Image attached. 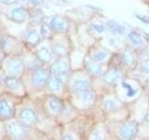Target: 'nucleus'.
<instances>
[{
	"label": "nucleus",
	"instance_id": "1",
	"mask_svg": "<svg viewBox=\"0 0 149 140\" xmlns=\"http://www.w3.org/2000/svg\"><path fill=\"white\" fill-rule=\"evenodd\" d=\"M138 132V124L136 121H130L121 127L119 134L124 139H132L136 136Z\"/></svg>",
	"mask_w": 149,
	"mask_h": 140
},
{
	"label": "nucleus",
	"instance_id": "2",
	"mask_svg": "<svg viewBox=\"0 0 149 140\" xmlns=\"http://www.w3.org/2000/svg\"><path fill=\"white\" fill-rule=\"evenodd\" d=\"M21 120L24 125H33L36 121V115L31 109H23L21 113Z\"/></svg>",
	"mask_w": 149,
	"mask_h": 140
},
{
	"label": "nucleus",
	"instance_id": "3",
	"mask_svg": "<svg viewBox=\"0 0 149 140\" xmlns=\"http://www.w3.org/2000/svg\"><path fill=\"white\" fill-rule=\"evenodd\" d=\"M50 26L55 31L63 32L67 29V22L63 17H55L51 20Z\"/></svg>",
	"mask_w": 149,
	"mask_h": 140
},
{
	"label": "nucleus",
	"instance_id": "4",
	"mask_svg": "<svg viewBox=\"0 0 149 140\" xmlns=\"http://www.w3.org/2000/svg\"><path fill=\"white\" fill-rule=\"evenodd\" d=\"M48 78V75L42 69H38L35 72L34 76H33V84L36 87H41L44 85L45 82Z\"/></svg>",
	"mask_w": 149,
	"mask_h": 140
},
{
	"label": "nucleus",
	"instance_id": "5",
	"mask_svg": "<svg viewBox=\"0 0 149 140\" xmlns=\"http://www.w3.org/2000/svg\"><path fill=\"white\" fill-rule=\"evenodd\" d=\"M107 28L111 33H113L115 35H123L126 31L125 27L122 24H119L118 22L115 21H109L107 22Z\"/></svg>",
	"mask_w": 149,
	"mask_h": 140
},
{
	"label": "nucleus",
	"instance_id": "6",
	"mask_svg": "<svg viewBox=\"0 0 149 140\" xmlns=\"http://www.w3.org/2000/svg\"><path fill=\"white\" fill-rule=\"evenodd\" d=\"M52 71L57 75H63L68 71V64L65 61H57L52 65Z\"/></svg>",
	"mask_w": 149,
	"mask_h": 140
},
{
	"label": "nucleus",
	"instance_id": "7",
	"mask_svg": "<svg viewBox=\"0 0 149 140\" xmlns=\"http://www.w3.org/2000/svg\"><path fill=\"white\" fill-rule=\"evenodd\" d=\"M88 88H90V81L87 79H77L73 83V89L77 92L88 90Z\"/></svg>",
	"mask_w": 149,
	"mask_h": 140
},
{
	"label": "nucleus",
	"instance_id": "8",
	"mask_svg": "<svg viewBox=\"0 0 149 140\" xmlns=\"http://www.w3.org/2000/svg\"><path fill=\"white\" fill-rule=\"evenodd\" d=\"M119 76H120V73H119L118 70L111 69V70H109V71L104 75V81L106 83L113 84V83H115L119 78Z\"/></svg>",
	"mask_w": 149,
	"mask_h": 140
},
{
	"label": "nucleus",
	"instance_id": "9",
	"mask_svg": "<svg viewBox=\"0 0 149 140\" xmlns=\"http://www.w3.org/2000/svg\"><path fill=\"white\" fill-rule=\"evenodd\" d=\"M12 108L11 106L8 105L7 101H0V116L4 117V118H8L11 116Z\"/></svg>",
	"mask_w": 149,
	"mask_h": 140
},
{
	"label": "nucleus",
	"instance_id": "10",
	"mask_svg": "<svg viewBox=\"0 0 149 140\" xmlns=\"http://www.w3.org/2000/svg\"><path fill=\"white\" fill-rule=\"evenodd\" d=\"M94 97H95L94 92H91V91L86 90V91H83V92H79V99H80V101H82L83 104L91 103V101H93Z\"/></svg>",
	"mask_w": 149,
	"mask_h": 140
},
{
	"label": "nucleus",
	"instance_id": "11",
	"mask_svg": "<svg viewBox=\"0 0 149 140\" xmlns=\"http://www.w3.org/2000/svg\"><path fill=\"white\" fill-rule=\"evenodd\" d=\"M62 85H63L62 79H61L58 76H54V77L49 78V87L50 90H52V91H60L61 88H62Z\"/></svg>",
	"mask_w": 149,
	"mask_h": 140
},
{
	"label": "nucleus",
	"instance_id": "12",
	"mask_svg": "<svg viewBox=\"0 0 149 140\" xmlns=\"http://www.w3.org/2000/svg\"><path fill=\"white\" fill-rule=\"evenodd\" d=\"M11 16L13 18L14 21H16L18 22H22L24 21V19L26 17V12L23 8H16L11 12Z\"/></svg>",
	"mask_w": 149,
	"mask_h": 140
},
{
	"label": "nucleus",
	"instance_id": "13",
	"mask_svg": "<svg viewBox=\"0 0 149 140\" xmlns=\"http://www.w3.org/2000/svg\"><path fill=\"white\" fill-rule=\"evenodd\" d=\"M128 38L130 41V43L133 44L134 46H141L143 44V39L142 37L140 36L138 33L132 31L128 34Z\"/></svg>",
	"mask_w": 149,
	"mask_h": 140
},
{
	"label": "nucleus",
	"instance_id": "14",
	"mask_svg": "<svg viewBox=\"0 0 149 140\" xmlns=\"http://www.w3.org/2000/svg\"><path fill=\"white\" fill-rule=\"evenodd\" d=\"M88 71L91 75H95V76H101L104 74V70L100 65L97 64V63H88Z\"/></svg>",
	"mask_w": 149,
	"mask_h": 140
},
{
	"label": "nucleus",
	"instance_id": "15",
	"mask_svg": "<svg viewBox=\"0 0 149 140\" xmlns=\"http://www.w3.org/2000/svg\"><path fill=\"white\" fill-rule=\"evenodd\" d=\"M62 107H63V105H62V103H61V101L56 99V98H51L49 101V108L53 113L58 114L59 112L62 110Z\"/></svg>",
	"mask_w": 149,
	"mask_h": 140
},
{
	"label": "nucleus",
	"instance_id": "16",
	"mask_svg": "<svg viewBox=\"0 0 149 140\" xmlns=\"http://www.w3.org/2000/svg\"><path fill=\"white\" fill-rule=\"evenodd\" d=\"M37 55H38V58L44 63H48L51 60V54L49 51V50L46 48L40 49L38 50V52H37Z\"/></svg>",
	"mask_w": 149,
	"mask_h": 140
},
{
	"label": "nucleus",
	"instance_id": "17",
	"mask_svg": "<svg viewBox=\"0 0 149 140\" xmlns=\"http://www.w3.org/2000/svg\"><path fill=\"white\" fill-rule=\"evenodd\" d=\"M118 103L114 100H107L104 104V108L107 112H114L118 109Z\"/></svg>",
	"mask_w": 149,
	"mask_h": 140
},
{
	"label": "nucleus",
	"instance_id": "18",
	"mask_svg": "<svg viewBox=\"0 0 149 140\" xmlns=\"http://www.w3.org/2000/svg\"><path fill=\"white\" fill-rule=\"evenodd\" d=\"M122 58H123V61L125 62V64H127L128 65L132 66V65L135 64V57L130 51H129V50L124 51Z\"/></svg>",
	"mask_w": 149,
	"mask_h": 140
},
{
	"label": "nucleus",
	"instance_id": "19",
	"mask_svg": "<svg viewBox=\"0 0 149 140\" xmlns=\"http://www.w3.org/2000/svg\"><path fill=\"white\" fill-rule=\"evenodd\" d=\"M22 65L19 61H11V62L8 64L9 71L14 74L20 73L22 71Z\"/></svg>",
	"mask_w": 149,
	"mask_h": 140
},
{
	"label": "nucleus",
	"instance_id": "20",
	"mask_svg": "<svg viewBox=\"0 0 149 140\" xmlns=\"http://www.w3.org/2000/svg\"><path fill=\"white\" fill-rule=\"evenodd\" d=\"M107 57V52L106 51H104V50H101V51H98L96 52L94 55H93L92 57V61L94 63H102L104 62L105 60V58Z\"/></svg>",
	"mask_w": 149,
	"mask_h": 140
},
{
	"label": "nucleus",
	"instance_id": "21",
	"mask_svg": "<svg viewBox=\"0 0 149 140\" xmlns=\"http://www.w3.org/2000/svg\"><path fill=\"white\" fill-rule=\"evenodd\" d=\"M122 86H123L124 88L127 89V91H128L127 95H128V96L132 97V96H133V95L135 94V93H136V91L133 90V89L132 88V86H130V84L126 83V82H122Z\"/></svg>",
	"mask_w": 149,
	"mask_h": 140
},
{
	"label": "nucleus",
	"instance_id": "22",
	"mask_svg": "<svg viewBox=\"0 0 149 140\" xmlns=\"http://www.w3.org/2000/svg\"><path fill=\"white\" fill-rule=\"evenodd\" d=\"M91 27L92 30H94L95 32H98V33L104 32V29H105V27L104 25H102V24H96V23H92V24L91 25Z\"/></svg>",
	"mask_w": 149,
	"mask_h": 140
},
{
	"label": "nucleus",
	"instance_id": "23",
	"mask_svg": "<svg viewBox=\"0 0 149 140\" xmlns=\"http://www.w3.org/2000/svg\"><path fill=\"white\" fill-rule=\"evenodd\" d=\"M12 80H13V82L11 83L10 81H8V80H7V85L9 87V88H11V89H17V87L18 86H20V82L18 81V79L16 78H12Z\"/></svg>",
	"mask_w": 149,
	"mask_h": 140
},
{
	"label": "nucleus",
	"instance_id": "24",
	"mask_svg": "<svg viewBox=\"0 0 149 140\" xmlns=\"http://www.w3.org/2000/svg\"><path fill=\"white\" fill-rule=\"evenodd\" d=\"M28 40L34 42V43L38 41V35H37V33L36 31H33L32 33H30L29 36H28Z\"/></svg>",
	"mask_w": 149,
	"mask_h": 140
},
{
	"label": "nucleus",
	"instance_id": "25",
	"mask_svg": "<svg viewBox=\"0 0 149 140\" xmlns=\"http://www.w3.org/2000/svg\"><path fill=\"white\" fill-rule=\"evenodd\" d=\"M141 68L144 73L149 74V59L143 61V63L141 64Z\"/></svg>",
	"mask_w": 149,
	"mask_h": 140
},
{
	"label": "nucleus",
	"instance_id": "26",
	"mask_svg": "<svg viewBox=\"0 0 149 140\" xmlns=\"http://www.w3.org/2000/svg\"><path fill=\"white\" fill-rule=\"evenodd\" d=\"M136 17L139 19V20H141L142 22H146V23H149V17H146V16L142 17V16H140V15H137Z\"/></svg>",
	"mask_w": 149,
	"mask_h": 140
},
{
	"label": "nucleus",
	"instance_id": "27",
	"mask_svg": "<svg viewBox=\"0 0 149 140\" xmlns=\"http://www.w3.org/2000/svg\"><path fill=\"white\" fill-rule=\"evenodd\" d=\"M43 1H44V0H31V2L33 4H35V5H39V4H41Z\"/></svg>",
	"mask_w": 149,
	"mask_h": 140
},
{
	"label": "nucleus",
	"instance_id": "28",
	"mask_svg": "<svg viewBox=\"0 0 149 140\" xmlns=\"http://www.w3.org/2000/svg\"><path fill=\"white\" fill-rule=\"evenodd\" d=\"M144 121L149 125V113H147L146 115V117H144Z\"/></svg>",
	"mask_w": 149,
	"mask_h": 140
},
{
	"label": "nucleus",
	"instance_id": "29",
	"mask_svg": "<svg viewBox=\"0 0 149 140\" xmlns=\"http://www.w3.org/2000/svg\"><path fill=\"white\" fill-rule=\"evenodd\" d=\"M2 1H4V2H9L10 0H2Z\"/></svg>",
	"mask_w": 149,
	"mask_h": 140
},
{
	"label": "nucleus",
	"instance_id": "30",
	"mask_svg": "<svg viewBox=\"0 0 149 140\" xmlns=\"http://www.w3.org/2000/svg\"><path fill=\"white\" fill-rule=\"evenodd\" d=\"M0 58H1V56H0Z\"/></svg>",
	"mask_w": 149,
	"mask_h": 140
}]
</instances>
